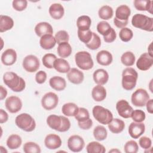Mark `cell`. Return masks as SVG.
Masks as SVG:
<instances>
[{
  "label": "cell",
  "instance_id": "3",
  "mask_svg": "<svg viewBox=\"0 0 153 153\" xmlns=\"http://www.w3.org/2000/svg\"><path fill=\"white\" fill-rule=\"evenodd\" d=\"M132 26L148 32L153 30V19L142 14H136L131 19Z\"/></svg>",
  "mask_w": 153,
  "mask_h": 153
},
{
  "label": "cell",
  "instance_id": "12",
  "mask_svg": "<svg viewBox=\"0 0 153 153\" xmlns=\"http://www.w3.org/2000/svg\"><path fill=\"white\" fill-rule=\"evenodd\" d=\"M6 109L12 114L18 112L22 108V102L21 99L16 96L8 97L5 102Z\"/></svg>",
  "mask_w": 153,
  "mask_h": 153
},
{
  "label": "cell",
  "instance_id": "15",
  "mask_svg": "<svg viewBox=\"0 0 153 153\" xmlns=\"http://www.w3.org/2000/svg\"><path fill=\"white\" fill-rule=\"evenodd\" d=\"M44 144L49 149H56L61 146L62 140L57 134H49L44 139Z\"/></svg>",
  "mask_w": 153,
  "mask_h": 153
},
{
  "label": "cell",
  "instance_id": "44",
  "mask_svg": "<svg viewBox=\"0 0 153 153\" xmlns=\"http://www.w3.org/2000/svg\"><path fill=\"white\" fill-rule=\"evenodd\" d=\"M133 36V31L128 27H123L121 29L119 32V37L120 39L125 42H128Z\"/></svg>",
  "mask_w": 153,
  "mask_h": 153
},
{
  "label": "cell",
  "instance_id": "17",
  "mask_svg": "<svg viewBox=\"0 0 153 153\" xmlns=\"http://www.w3.org/2000/svg\"><path fill=\"white\" fill-rule=\"evenodd\" d=\"M67 78L71 83L74 84H79L82 82L84 75L83 72L80 70L73 68L67 73Z\"/></svg>",
  "mask_w": 153,
  "mask_h": 153
},
{
  "label": "cell",
  "instance_id": "25",
  "mask_svg": "<svg viewBox=\"0 0 153 153\" xmlns=\"http://www.w3.org/2000/svg\"><path fill=\"white\" fill-rule=\"evenodd\" d=\"M106 90L101 85H97L93 87L91 91V96L96 102H102L106 97Z\"/></svg>",
  "mask_w": 153,
  "mask_h": 153
},
{
  "label": "cell",
  "instance_id": "55",
  "mask_svg": "<svg viewBox=\"0 0 153 153\" xmlns=\"http://www.w3.org/2000/svg\"><path fill=\"white\" fill-rule=\"evenodd\" d=\"M128 23V21H121L117 19L115 17L114 19V23L116 27L118 28H123L125 27Z\"/></svg>",
  "mask_w": 153,
  "mask_h": 153
},
{
  "label": "cell",
  "instance_id": "11",
  "mask_svg": "<svg viewBox=\"0 0 153 153\" xmlns=\"http://www.w3.org/2000/svg\"><path fill=\"white\" fill-rule=\"evenodd\" d=\"M116 109L119 115L124 118H130L133 112V108L127 100L124 99L117 102L116 104Z\"/></svg>",
  "mask_w": 153,
  "mask_h": 153
},
{
  "label": "cell",
  "instance_id": "59",
  "mask_svg": "<svg viewBox=\"0 0 153 153\" xmlns=\"http://www.w3.org/2000/svg\"><path fill=\"white\" fill-rule=\"evenodd\" d=\"M151 46H152V43H151V44H149V45L148 46V53H149L151 56H153V55H152V51Z\"/></svg>",
  "mask_w": 153,
  "mask_h": 153
},
{
  "label": "cell",
  "instance_id": "23",
  "mask_svg": "<svg viewBox=\"0 0 153 153\" xmlns=\"http://www.w3.org/2000/svg\"><path fill=\"white\" fill-rule=\"evenodd\" d=\"M50 87L56 91H62L66 87L65 79L59 76H54L51 77L49 80Z\"/></svg>",
  "mask_w": 153,
  "mask_h": 153
},
{
  "label": "cell",
  "instance_id": "20",
  "mask_svg": "<svg viewBox=\"0 0 153 153\" xmlns=\"http://www.w3.org/2000/svg\"><path fill=\"white\" fill-rule=\"evenodd\" d=\"M113 60L112 54L107 50H101L96 55L97 62L102 66L109 65Z\"/></svg>",
  "mask_w": 153,
  "mask_h": 153
},
{
  "label": "cell",
  "instance_id": "39",
  "mask_svg": "<svg viewBox=\"0 0 153 153\" xmlns=\"http://www.w3.org/2000/svg\"><path fill=\"white\" fill-rule=\"evenodd\" d=\"M23 150L25 153H40L41 151L40 146L33 142L25 143L23 145Z\"/></svg>",
  "mask_w": 153,
  "mask_h": 153
},
{
  "label": "cell",
  "instance_id": "9",
  "mask_svg": "<svg viewBox=\"0 0 153 153\" xmlns=\"http://www.w3.org/2000/svg\"><path fill=\"white\" fill-rule=\"evenodd\" d=\"M24 69L30 73H33L37 71L39 68L40 63L38 58L34 55L26 56L22 63Z\"/></svg>",
  "mask_w": 153,
  "mask_h": 153
},
{
  "label": "cell",
  "instance_id": "29",
  "mask_svg": "<svg viewBox=\"0 0 153 153\" xmlns=\"http://www.w3.org/2000/svg\"><path fill=\"white\" fill-rule=\"evenodd\" d=\"M53 68L60 73H68L71 69L69 63L62 58H59L55 60Z\"/></svg>",
  "mask_w": 153,
  "mask_h": 153
},
{
  "label": "cell",
  "instance_id": "42",
  "mask_svg": "<svg viewBox=\"0 0 153 153\" xmlns=\"http://www.w3.org/2000/svg\"><path fill=\"white\" fill-rule=\"evenodd\" d=\"M77 33L79 39L85 44L88 43L90 41L93 36V32H91L90 29L86 30H81L78 29Z\"/></svg>",
  "mask_w": 153,
  "mask_h": 153
},
{
  "label": "cell",
  "instance_id": "6",
  "mask_svg": "<svg viewBox=\"0 0 153 153\" xmlns=\"http://www.w3.org/2000/svg\"><path fill=\"white\" fill-rule=\"evenodd\" d=\"M92 113L95 120L102 124H108L113 119L112 113L108 109L101 106H94Z\"/></svg>",
  "mask_w": 153,
  "mask_h": 153
},
{
  "label": "cell",
  "instance_id": "33",
  "mask_svg": "<svg viewBox=\"0 0 153 153\" xmlns=\"http://www.w3.org/2000/svg\"><path fill=\"white\" fill-rule=\"evenodd\" d=\"M91 24V20L88 16H81L76 20V26L78 29L81 30H86L90 29Z\"/></svg>",
  "mask_w": 153,
  "mask_h": 153
},
{
  "label": "cell",
  "instance_id": "32",
  "mask_svg": "<svg viewBox=\"0 0 153 153\" xmlns=\"http://www.w3.org/2000/svg\"><path fill=\"white\" fill-rule=\"evenodd\" d=\"M6 143L8 148L10 149H16L21 146L22 140L19 135L13 134L8 137Z\"/></svg>",
  "mask_w": 153,
  "mask_h": 153
},
{
  "label": "cell",
  "instance_id": "10",
  "mask_svg": "<svg viewBox=\"0 0 153 153\" xmlns=\"http://www.w3.org/2000/svg\"><path fill=\"white\" fill-rule=\"evenodd\" d=\"M68 147L70 151L74 152H78L81 151L84 146V140L79 135H72L70 136L68 140Z\"/></svg>",
  "mask_w": 153,
  "mask_h": 153
},
{
  "label": "cell",
  "instance_id": "37",
  "mask_svg": "<svg viewBox=\"0 0 153 153\" xmlns=\"http://www.w3.org/2000/svg\"><path fill=\"white\" fill-rule=\"evenodd\" d=\"M93 136L96 140L102 141L106 139L108 132L104 126H97L93 130Z\"/></svg>",
  "mask_w": 153,
  "mask_h": 153
},
{
  "label": "cell",
  "instance_id": "8",
  "mask_svg": "<svg viewBox=\"0 0 153 153\" xmlns=\"http://www.w3.org/2000/svg\"><path fill=\"white\" fill-rule=\"evenodd\" d=\"M59 103L57 95L53 92H48L45 94L41 99V105L45 110L54 109Z\"/></svg>",
  "mask_w": 153,
  "mask_h": 153
},
{
  "label": "cell",
  "instance_id": "2",
  "mask_svg": "<svg viewBox=\"0 0 153 153\" xmlns=\"http://www.w3.org/2000/svg\"><path fill=\"white\" fill-rule=\"evenodd\" d=\"M138 74L136 71L132 68L124 69L122 73V87L126 90H133L137 82Z\"/></svg>",
  "mask_w": 153,
  "mask_h": 153
},
{
  "label": "cell",
  "instance_id": "43",
  "mask_svg": "<svg viewBox=\"0 0 153 153\" xmlns=\"http://www.w3.org/2000/svg\"><path fill=\"white\" fill-rule=\"evenodd\" d=\"M96 28L97 32L105 36L110 32L112 27L108 22L103 20L98 23Z\"/></svg>",
  "mask_w": 153,
  "mask_h": 153
},
{
  "label": "cell",
  "instance_id": "57",
  "mask_svg": "<svg viewBox=\"0 0 153 153\" xmlns=\"http://www.w3.org/2000/svg\"><path fill=\"white\" fill-rule=\"evenodd\" d=\"M146 110L149 114H152L153 113V100L152 99H149L146 103Z\"/></svg>",
  "mask_w": 153,
  "mask_h": 153
},
{
  "label": "cell",
  "instance_id": "4",
  "mask_svg": "<svg viewBox=\"0 0 153 153\" xmlns=\"http://www.w3.org/2000/svg\"><path fill=\"white\" fill-rule=\"evenodd\" d=\"M15 124L19 128L26 132L32 131L36 127L35 120L27 113H22L17 115L15 119Z\"/></svg>",
  "mask_w": 153,
  "mask_h": 153
},
{
  "label": "cell",
  "instance_id": "31",
  "mask_svg": "<svg viewBox=\"0 0 153 153\" xmlns=\"http://www.w3.org/2000/svg\"><path fill=\"white\" fill-rule=\"evenodd\" d=\"M79 108L72 102L65 103L62 108V112L63 115L67 117H75L78 112Z\"/></svg>",
  "mask_w": 153,
  "mask_h": 153
},
{
  "label": "cell",
  "instance_id": "50",
  "mask_svg": "<svg viewBox=\"0 0 153 153\" xmlns=\"http://www.w3.org/2000/svg\"><path fill=\"white\" fill-rule=\"evenodd\" d=\"M61 120H62V123H61V126L60 128L58 130V131L59 132H65L69 130V129L71 127V122L69 120L64 116H60Z\"/></svg>",
  "mask_w": 153,
  "mask_h": 153
},
{
  "label": "cell",
  "instance_id": "18",
  "mask_svg": "<svg viewBox=\"0 0 153 153\" xmlns=\"http://www.w3.org/2000/svg\"><path fill=\"white\" fill-rule=\"evenodd\" d=\"M35 32L37 36L41 37L44 35L50 34L53 33V29L51 25L45 22L38 23L35 27Z\"/></svg>",
  "mask_w": 153,
  "mask_h": 153
},
{
  "label": "cell",
  "instance_id": "51",
  "mask_svg": "<svg viewBox=\"0 0 153 153\" xmlns=\"http://www.w3.org/2000/svg\"><path fill=\"white\" fill-rule=\"evenodd\" d=\"M139 143L140 147L143 149H148L151 147L152 141L149 137L146 136H142L139 139Z\"/></svg>",
  "mask_w": 153,
  "mask_h": 153
},
{
  "label": "cell",
  "instance_id": "46",
  "mask_svg": "<svg viewBox=\"0 0 153 153\" xmlns=\"http://www.w3.org/2000/svg\"><path fill=\"white\" fill-rule=\"evenodd\" d=\"M75 119L78 122L85 121L90 118V114L88 110L84 108H79L78 112L75 116Z\"/></svg>",
  "mask_w": 153,
  "mask_h": 153
},
{
  "label": "cell",
  "instance_id": "7",
  "mask_svg": "<svg viewBox=\"0 0 153 153\" xmlns=\"http://www.w3.org/2000/svg\"><path fill=\"white\" fill-rule=\"evenodd\" d=\"M149 99V95L147 91L143 88H138L134 91L131 96V101L133 105L137 107L145 106L147 101Z\"/></svg>",
  "mask_w": 153,
  "mask_h": 153
},
{
  "label": "cell",
  "instance_id": "54",
  "mask_svg": "<svg viewBox=\"0 0 153 153\" xmlns=\"http://www.w3.org/2000/svg\"><path fill=\"white\" fill-rule=\"evenodd\" d=\"M78 126L82 130H88L90 129L92 126H93V121L91 119L88 118V120L81 121V122H78Z\"/></svg>",
  "mask_w": 153,
  "mask_h": 153
},
{
  "label": "cell",
  "instance_id": "35",
  "mask_svg": "<svg viewBox=\"0 0 153 153\" xmlns=\"http://www.w3.org/2000/svg\"><path fill=\"white\" fill-rule=\"evenodd\" d=\"M62 120L60 116L55 114L49 115L47 118V123L48 126L52 129L58 131L61 126Z\"/></svg>",
  "mask_w": 153,
  "mask_h": 153
},
{
  "label": "cell",
  "instance_id": "53",
  "mask_svg": "<svg viewBox=\"0 0 153 153\" xmlns=\"http://www.w3.org/2000/svg\"><path fill=\"white\" fill-rule=\"evenodd\" d=\"M116 38H117L116 32L113 28H111L110 32L107 35L103 36V39L105 42L111 43L115 40Z\"/></svg>",
  "mask_w": 153,
  "mask_h": 153
},
{
  "label": "cell",
  "instance_id": "5",
  "mask_svg": "<svg viewBox=\"0 0 153 153\" xmlns=\"http://www.w3.org/2000/svg\"><path fill=\"white\" fill-rule=\"evenodd\" d=\"M76 66L82 70L87 71L92 69L94 65L91 54L85 51H78L75 55Z\"/></svg>",
  "mask_w": 153,
  "mask_h": 153
},
{
  "label": "cell",
  "instance_id": "27",
  "mask_svg": "<svg viewBox=\"0 0 153 153\" xmlns=\"http://www.w3.org/2000/svg\"><path fill=\"white\" fill-rule=\"evenodd\" d=\"M152 1L148 0H134V6L137 10L147 11L149 13H152Z\"/></svg>",
  "mask_w": 153,
  "mask_h": 153
},
{
  "label": "cell",
  "instance_id": "45",
  "mask_svg": "<svg viewBox=\"0 0 153 153\" xmlns=\"http://www.w3.org/2000/svg\"><path fill=\"white\" fill-rule=\"evenodd\" d=\"M124 150L126 153H136L139 150V146L136 141L130 140L125 143Z\"/></svg>",
  "mask_w": 153,
  "mask_h": 153
},
{
  "label": "cell",
  "instance_id": "13",
  "mask_svg": "<svg viewBox=\"0 0 153 153\" xmlns=\"http://www.w3.org/2000/svg\"><path fill=\"white\" fill-rule=\"evenodd\" d=\"M153 65V56L148 53H144L140 55L136 62V66L140 71H147Z\"/></svg>",
  "mask_w": 153,
  "mask_h": 153
},
{
  "label": "cell",
  "instance_id": "14",
  "mask_svg": "<svg viewBox=\"0 0 153 153\" xmlns=\"http://www.w3.org/2000/svg\"><path fill=\"white\" fill-rule=\"evenodd\" d=\"M145 131V126L142 123L132 122L128 127V133L133 139H138Z\"/></svg>",
  "mask_w": 153,
  "mask_h": 153
},
{
  "label": "cell",
  "instance_id": "41",
  "mask_svg": "<svg viewBox=\"0 0 153 153\" xmlns=\"http://www.w3.org/2000/svg\"><path fill=\"white\" fill-rule=\"evenodd\" d=\"M85 45L88 48L91 50H95L98 49L101 45V39L99 36L96 33L93 32V36L90 41L88 43L86 44Z\"/></svg>",
  "mask_w": 153,
  "mask_h": 153
},
{
  "label": "cell",
  "instance_id": "47",
  "mask_svg": "<svg viewBox=\"0 0 153 153\" xmlns=\"http://www.w3.org/2000/svg\"><path fill=\"white\" fill-rule=\"evenodd\" d=\"M54 38L56 41V43L58 44L64 42H68L69 40V35L68 33L66 30H59L58 31L54 36Z\"/></svg>",
  "mask_w": 153,
  "mask_h": 153
},
{
  "label": "cell",
  "instance_id": "48",
  "mask_svg": "<svg viewBox=\"0 0 153 153\" xmlns=\"http://www.w3.org/2000/svg\"><path fill=\"white\" fill-rule=\"evenodd\" d=\"M132 120L136 123L143 122L146 118V114L144 111L140 109L133 110V112L131 116Z\"/></svg>",
  "mask_w": 153,
  "mask_h": 153
},
{
  "label": "cell",
  "instance_id": "38",
  "mask_svg": "<svg viewBox=\"0 0 153 153\" xmlns=\"http://www.w3.org/2000/svg\"><path fill=\"white\" fill-rule=\"evenodd\" d=\"M135 56L131 51H126L121 57V62L126 66H133L135 62Z\"/></svg>",
  "mask_w": 153,
  "mask_h": 153
},
{
  "label": "cell",
  "instance_id": "49",
  "mask_svg": "<svg viewBox=\"0 0 153 153\" xmlns=\"http://www.w3.org/2000/svg\"><path fill=\"white\" fill-rule=\"evenodd\" d=\"M13 8L17 11L25 10L27 6V1L26 0H14L12 2Z\"/></svg>",
  "mask_w": 153,
  "mask_h": 153
},
{
  "label": "cell",
  "instance_id": "21",
  "mask_svg": "<svg viewBox=\"0 0 153 153\" xmlns=\"http://www.w3.org/2000/svg\"><path fill=\"white\" fill-rule=\"evenodd\" d=\"M48 12L53 19L55 20H59L63 17L65 13V10L62 5L60 4L54 3L50 5Z\"/></svg>",
  "mask_w": 153,
  "mask_h": 153
},
{
  "label": "cell",
  "instance_id": "52",
  "mask_svg": "<svg viewBox=\"0 0 153 153\" xmlns=\"http://www.w3.org/2000/svg\"><path fill=\"white\" fill-rule=\"evenodd\" d=\"M47 74L44 71H39L35 75V81L38 84H41L45 82L47 79Z\"/></svg>",
  "mask_w": 153,
  "mask_h": 153
},
{
  "label": "cell",
  "instance_id": "56",
  "mask_svg": "<svg viewBox=\"0 0 153 153\" xmlns=\"http://www.w3.org/2000/svg\"><path fill=\"white\" fill-rule=\"evenodd\" d=\"M8 120V115L4 109H0V123L3 124L7 122Z\"/></svg>",
  "mask_w": 153,
  "mask_h": 153
},
{
  "label": "cell",
  "instance_id": "30",
  "mask_svg": "<svg viewBox=\"0 0 153 153\" xmlns=\"http://www.w3.org/2000/svg\"><path fill=\"white\" fill-rule=\"evenodd\" d=\"M72 51V47L68 42H64L59 44L57 48V54L62 59L69 57L71 54Z\"/></svg>",
  "mask_w": 153,
  "mask_h": 153
},
{
  "label": "cell",
  "instance_id": "61",
  "mask_svg": "<svg viewBox=\"0 0 153 153\" xmlns=\"http://www.w3.org/2000/svg\"><path fill=\"white\" fill-rule=\"evenodd\" d=\"M121 152V151L120 150H118V149H112L111 151H109V152Z\"/></svg>",
  "mask_w": 153,
  "mask_h": 153
},
{
  "label": "cell",
  "instance_id": "60",
  "mask_svg": "<svg viewBox=\"0 0 153 153\" xmlns=\"http://www.w3.org/2000/svg\"><path fill=\"white\" fill-rule=\"evenodd\" d=\"M4 147L2 146H0V151H1V153H5V152H7V151L5 149H4Z\"/></svg>",
  "mask_w": 153,
  "mask_h": 153
},
{
  "label": "cell",
  "instance_id": "40",
  "mask_svg": "<svg viewBox=\"0 0 153 153\" xmlns=\"http://www.w3.org/2000/svg\"><path fill=\"white\" fill-rule=\"evenodd\" d=\"M57 59L56 56L52 53L45 54L42 58L43 65L48 69L53 68V65L55 60Z\"/></svg>",
  "mask_w": 153,
  "mask_h": 153
},
{
  "label": "cell",
  "instance_id": "36",
  "mask_svg": "<svg viewBox=\"0 0 153 153\" xmlns=\"http://www.w3.org/2000/svg\"><path fill=\"white\" fill-rule=\"evenodd\" d=\"M114 11L111 7L109 5H103L100 8L98 11L99 17L101 19L105 20L111 19L113 16Z\"/></svg>",
  "mask_w": 153,
  "mask_h": 153
},
{
  "label": "cell",
  "instance_id": "1",
  "mask_svg": "<svg viewBox=\"0 0 153 153\" xmlns=\"http://www.w3.org/2000/svg\"><path fill=\"white\" fill-rule=\"evenodd\" d=\"M4 84L14 92H21L26 87L25 80L13 72H7L3 75Z\"/></svg>",
  "mask_w": 153,
  "mask_h": 153
},
{
  "label": "cell",
  "instance_id": "28",
  "mask_svg": "<svg viewBox=\"0 0 153 153\" xmlns=\"http://www.w3.org/2000/svg\"><path fill=\"white\" fill-rule=\"evenodd\" d=\"M14 26V21L11 17L5 15L0 16V32L10 30Z\"/></svg>",
  "mask_w": 153,
  "mask_h": 153
},
{
  "label": "cell",
  "instance_id": "34",
  "mask_svg": "<svg viewBox=\"0 0 153 153\" xmlns=\"http://www.w3.org/2000/svg\"><path fill=\"white\" fill-rule=\"evenodd\" d=\"M86 151L88 153H104L106 149L99 142L93 141L88 143L86 146Z\"/></svg>",
  "mask_w": 153,
  "mask_h": 153
},
{
  "label": "cell",
  "instance_id": "16",
  "mask_svg": "<svg viewBox=\"0 0 153 153\" xmlns=\"http://www.w3.org/2000/svg\"><path fill=\"white\" fill-rule=\"evenodd\" d=\"M1 60L5 66L13 65L17 60V53L12 48L7 49L2 53Z\"/></svg>",
  "mask_w": 153,
  "mask_h": 153
},
{
  "label": "cell",
  "instance_id": "19",
  "mask_svg": "<svg viewBox=\"0 0 153 153\" xmlns=\"http://www.w3.org/2000/svg\"><path fill=\"white\" fill-rule=\"evenodd\" d=\"M94 82L97 85H105L109 79V74L107 71L103 69H98L96 70L93 75Z\"/></svg>",
  "mask_w": 153,
  "mask_h": 153
},
{
  "label": "cell",
  "instance_id": "26",
  "mask_svg": "<svg viewBox=\"0 0 153 153\" xmlns=\"http://www.w3.org/2000/svg\"><path fill=\"white\" fill-rule=\"evenodd\" d=\"M108 126L109 130L115 134L122 132L125 128L124 122L119 118H113Z\"/></svg>",
  "mask_w": 153,
  "mask_h": 153
},
{
  "label": "cell",
  "instance_id": "22",
  "mask_svg": "<svg viewBox=\"0 0 153 153\" xmlns=\"http://www.w3.org/2000/svg\"><path fill=\"white\" fill-rule=\"evenodd\" d=\"M131 14V10L128 6L121 5L118 7L115 11V18L121 21H128Z\"/></svg>",
  "mask_w": 153,
  "mask_h": 153
},
{
  "label": "cell",
  "instance_id": "58",
  "mask_svg": "<svg viewBox=\"0 0 153 153\" xmlns=\"http://www.w3.org/2000/svg\"><path fill=\"white\" fill-rule=\"evenodd\" d=\"M7 90L2 85L0 86V100H2L7 97Z\"/></svg>",
  "mask_w": 153,
  "mask_h": 153
},
{
  "label": "cell",
  "instance_id": "24",
  "mask_svg": "<svg viewBox=\"0 0 153 153\" xmlns=\"http://www.w3.org/2000/svg\"><path fill=\"white\" fill-rule=\"evenodd\" d=\"M56 44V41L52 35H44L41 37L39 40L40 46L44 50H50L53 48Z\"/></svg>",
  "mask_w": 153,
  "mask_h": 153
}]
</instances>
